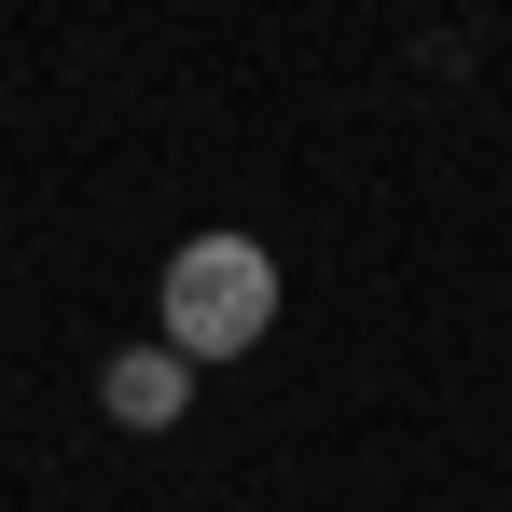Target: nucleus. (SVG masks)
Listing matches in <instances>:
<instances>
[{
    "mask_svg": "<svg viewBox=\"0 0 512 512\" xmlns=\"http://www.w3.org/2000/svg\"><path fill=\"white\" fill-rule=\"evenodd\" d=\"M180 388H194V360H167V346H125V360L97 374V402H111L125 429H167V416H180Z\"/></svg>",
    "mask_w": 512,
    "mask_h": 512,
    "instance_id": "f03ea898",
    "label": "nucleus"
},
{
    "mask_svg": "<svg viewBox=\"0 0 512 512\" xmlns=\"http://www.w3.org/2000/svg\"><path fill=\"white\" fill-rule=\"evenodd\" d=\"M153 319H167V360H250V346L277 333V263H263L250 236H180Z\"/></svg>",
    "mask_w": 512,
    "mask_h": 512,
    "instance_id": "f257e3e1",
    "label": "nucleus"
}]
</instances>
